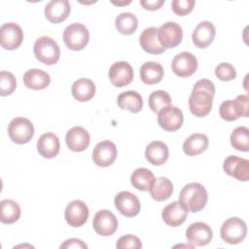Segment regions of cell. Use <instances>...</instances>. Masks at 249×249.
Listing matches in <instances>:
<instances>
[{
  "label": "cell",
  "instance_id": "cell-26",
  "mask_svg": "<svg viewBox=\"0 0 249 249\" xmlns=\"http://www.w3.org/2000/svg\"><path fill=\"white\" fill-rule=\"evenodd\" d=\"M51 82L50 75L38 68L27 70L23 75V83L26 88L31 89H44Z\"/></svg>",
  "mask_w": 249,
  "mask_h": 249
},
{
  "label": "cell",
  "instance_id": "cell-30",
  "mask_svg": "<svg viewBox=\"0 0 249 249\" xmlns=\"http://www.w3.org/2000/svg\"><path fill=\"white\" fill-rule=\"evenodd\" d=\"M117 102L121 109L128 110L131 113H138L143 108L142 96L135 90H127L120 93Z\"/></svg>",
  "mask_w": 249,
  "mask_h": 249
},
{
  "label": "cell",
  "instance_id": "cell-17",
  "mask_svg": "<svg viewBox=\"0 0 249 249\" xmlns=\"http://www.w3.org/2000/svg\"><path fill=\"white\" fill-rule=\"evenodd\" d=\"M109 79L113 86L123 88L129 85L133 79L132 66L126 61H118L109 69Z\"/></svg>",
  "mask_w": 249,
  "mask_h": 249
},
{
  "label": "cell",
  "instance_id": "cell-7",
  "mask_svg": "<svg viewBox=\"0 0 249 249\" xmlns=\"http://www.w3.org/2000/svg\"><path fill=\"white\" fill-rule=\"evenodd\" d=\"M8 135L11 140L17 144H25L31 140L34 135L32 123L23 117L13 119L8 125Z\"/></svg>",
  "mask_w": 249,
  "mask_h": 249
},
{
  "label": "cell",
  "instance_id": "cell-4",
  "mask_svg": "<svg viewBox=\"0 0 249 249\" xmlns=\"http://www.w3.org/2000/svg\"><path fill=\"white\" fill-rule=\"evenodd\" d=\"M249 98L245 94L238 95L234 100H226L220 105L219 114L228 122H232L240 117H248Z\"/></svg>",
  "mask_w": 249,
  "mask_h": 249
},
{
  "label": "cell",
  "instance_id": "cell-40",
  "mask_svg": "<svg viewBox=\"0 0 249 249\" xmlns=\"http://www.w3.org/2000/svg\"><path fill=\"white\" fill-rule=\"evenodd\" d=\"M195 4L196 2L194 0H173L171 2V8L176 15L186 16L193 11Z\"/></svg>",
  "mask_w": 249,
  "mask_h": 249
},
{
  "label": "cell",
  "instance_id": "cell-5",
  "mask_svg": "<svg viewBox=\"0 0 249 249\" xmlns=\"http://www.w3.org/2000/svg\"><path fill=\"white\" fill-rule=\"evenodd\" d=\"M89 40L88 28L79 22L69 24L63 31V41L65 46L73 51L83 50Z\"/></svg>",
  "mask_w": 249,
  "mask_h": 249
},
{
  "label": "cell",
  "instance_id": "cell-11",
  "mask_svg": "<svg viewBox=\"0 0 249 249\" xmlns=\"http://www.w3.org/2000/svg\"><path fill=\"white\" fill-rule=\"evenodd\" d=\"M184 121L182 111L175 106H167L158 113V123L160 126L166 131H175L179 129Z\"/></svg>",
  "mask_w": 249,
  "mask_h": 249
},
{
  "label": "cell",
  "instance_id": "cell-36",
  "mask_svg": "<svg viewBox=\"0 0 249 249\" xmlns=\"http://www.w3.org/2000/svg\"><path fill=\"white\" fill-rule=\"evenodd\" d=\"M171 97L164 90H155L149 96V107L154 113L171 105Z\"/></svg>",
  "mask_w": 249,
  "mask_h": 249
},
{
  "label": "cell",
  "instance_id": "cell-41",
  "mask_svg": "<svg viewBox=\"0 0 249 249\" xmlns=\"http://www.w3.org/2000/svg\"><path fill=\"white\" fill-rule=\"evenodd\" d=\"M60 248H88V245L81 239L69 238L60 245Z\"/></svg>",
  "mask_w": 249,
  "mask_h": 249
},
{
  "label": "cell",
  "instance_id": "cell-20",
  "mask_svg": "<svg viewBox=\"0 0 249 249\" xmlns=\"http://www.w3.org/2000/svg\"><path fill=\"white\" fill-rule=\"evenodd\" d=\"M67 147L73 152L85 151L90 142L89 132L82 126H73L70 128L65 136Z\"/></svg>",
  "mask_w": 249,
  "mask_h": 249
},
{
  "label": "cell",
  "instance_id": "cell-2",
  "mask_svg": "<svg viewBox=\"0 0 249 249\" xmlns=\"http://www.w3.org/2000/svg\"><path fill=\"white\" fill-rule=\"evenodd\" d=\"M208 195L206 189L199 183L187 184L180 192L179 201L190 212H198L207 203Z\"/></svg>",
  "mask_w": 249,
  "mask_h": 249
},
{
  "label": "cell",
  "instance_id": "cell-32",
  "mask_svg": "<svg viewBox=\"0 0 249 249\" xmlns=\"http://www.w3.org/2000/svg\"><path fill=\"white\" fill-rule=\"evenodd\" d=\"M154 180H155V176L153 172L150 169L145 167H140L135 169L130 176V182L132 186L135 189L143 192L149 191Z\"/></svg>",
  "mask_w": 249,
  "mask_h": 249
},
{
  "label": "cell",
  "instance_id": "cell-24",
  "mask_svg": "<svg viewBox=\"0 0 249 249\" xmlns=\"http://www.w3.org/2000/svg\"><path fill=\"white\" fill-rule=\"evenodd\" d=\"M139 43L142 49L151 54H160L165 50L159 42L157 27H148L144 29L140 34Z\"/></svg>",
  "mask_w": 249,
  "mask_h": 249
},
{
  "label": "cell",
  "instance_id": "cell-10",
  "mask_svg": "<svg viewBox=\"0 0 249 249\" xmlns=\"http://www.w3.org/2000/svg\"><path fill=\"white\" fill-rule=\"evenodd\" d=\"M92 227L95 232L102 236H109L115 233L118 229V220L109 210L103 209L95 213L92 221Z\"/></svg>",
  "mask_w": 249,
  "mask_h": 249
},
{
  "label": "cell",
  "instance_id": "cell-28",
  "mask_svg": "<svg viewBox=\"0 0 249 249\" xmlns=\"http://www.w3.org/2000/svg\"><path fill=\"white\" fill-rule=\"evenodd\" d=\"M209 140L205 134L194 133L183 143V151L187 156H196L208 148Z\"/></svg>",
  "mask_w": 249,
  "mask_h": 249
},
{
  "label": "cell",
  "instance_id": "cell-25",
  "mask_svg": "<svg viewBox=\"0 0 249 249\" xmlns=\"http://www.w3.org/2000/svg\"><path fill=\"white\" fill-rule=\"evenodd\" d=\"M167 145L161 141H153L146 147L145 158L153 165H161L168 159Z\"/></svg>",
  "mask_w": 249,
  "mask_h": 249
},
{
  "label": "cell",
  "instance_id": "cell-31",
  "mask_svg": "<svg viewBox=\"0 0 249 249\" xmlns=\"http://www.w3.org/2000/svg\"><path fill=\"white\" fill-rule=\"evenodd\" d=\"M153 199L157 201H163L170 197L173 193L172 182L165 177L155 178L152 186L149 189Z\"/></svg>",
  "mask_w": 249,
  "mask_h": 249
},
{
  "label": "cell",
  "instance_id": "cell-15",
  "mask_svg": "<svg viewBox=\"0 0 249 249\" xmlns=\"http://www.w3.org/2000/svg\"><path fill=\"white\" fill-rule=\"evenodd\" d=\"M224 171L239 180L246 182L249 179V160L236 156H229L223 163Z\"/></svg>",
  "mask_w": 249,
  "mask_h": 249
},
{
  "label": "cell",
  "instance_id": "cell-34",
  "mask_svg": "<svg viewBox=\"0 0 249 249\" xmlns=\"http://www.w3.org/2000/svg\"><path fill=\"white\" fill-rule=\"evenodd\" d=\"M118 31L124 35H130L135 32L138 26L137 18L131 13H121L115 19Z\"/></svg>",
  "mask_w": 249,
  "mask_h": 249
},
{
  "label": "cell",
  "instance_id": "cell-14",
  "mask_svg": "<svg viewBox=\"0 0 249 249\" xmlns=\"http://www.w3.org/2000/svg\"><path fill=\"white\" fill-rule=\"evenodd\" d=\"M64 217L69 226L74 228L81 227L88 221L89 208L82 200H72L65 208Z\"/></svg>",
  "mask_w": 249,
  "mask_h": 249
},
{
  "label": "cell",
  "instance_id": "cell-42",
  "mask_svg": "<svg viewBox=\"0 0 249 249\" xmlns=\"http://www.w3.org/2000/svg\"><path fill=\"white\" fill-rule=\"evenodd\" d=\"M140 4L146 10L155 11L160 9L164 4V0H141Z\"/></svg>",
  "mask_w": 249,
  "mask_h": 249
},
{
  "label": "cell",
  "instance_id": "cell-22",
  "mask_svg": "<svg viewBox=\"0 0 249 249\" xmlns=\"http://www.w3.org/2000/svg\"><path fill=\"white\" fill-rule=\"evenodd\" d=\"M216 34L215 26L208 20L201 21L196 25L192 34L193 43L200 49L207 48L213 41Z\"/></svg>",
  "mask_w": 249,
  "mask_h": 249
},
{
  "label": "cell",
  "instance_id": "cell-19",
  "mask_svg": "<svg viewBox=\"0 0 249 249\" xmlns=\"http://www.w3.org/2000/svg\"><path fill=\"white\" fill-rule=\"evenodd\" d=\"M188 212L187 208L179 200H175L163 208L161 217L167 226L178 227L185 222Z\"/></svg>",
  "mask_w": 249,
  "mask_h": 249
},
{
  "label": "cell",
  "instance_id": "cell-43",
  "mask_svg": "<svg viewBox=\"0 0 249 249\" xmlns=\"http://www.w3.org/2000/svg\"><path fill=\"white\" fill-rule=\"evenodd\" d=\"M112 3L114 4V5H117V6H121V5H127V4H129L130 3V1H126V2H115V1H112Z\"/></svg>",
  "mask_w": 249,
  "mask_h": 249
},
{
  "label": "cell",
  "instance_id": "cell-38",
  "mask_svg": "<svg viewBox=\"0 0 249 249\" xmlns=\"http://www.w3.org/2000/svg\"><path fill=\"white\" fill-rule=\"evenodd\" d=\"M215 75L221 81H231L236 77V71L231 64L223 62L216 66Z\"/></svg>",
  "mask_w": 249,
  "mask_h": 249
},
{
  "label": "cell",
  "instance_id": "cell-35",
  "mask_svg": "<svg viewBox=\"0 0 249 249\" xmlns=\"http://www.w3.org/2000/svg\"><path fill=\"white\" fill-rule=\"evenodd\" d=\"M231 146L241 152H248L249 150V129L246 126H237L231 134Z\"/></svg>",
  "mask_w": 249,
  "mask_h": 249
},
{
  "label": "cell",
  "instance_id": "cell-23",
  "mask_svg": "<svg viewBox=\"0 0 249 249\" xmlns=\"http://www.w3.org/2000/svg\"><path fill=\"white\" fill-rule=\"evenodd\" d=\"M60 143L58 137L53 132L42 134L37 142L38 153L46 159H53L59 153Z\"/></svg>",
  "mask_w": 249,
  "mask_h": 249
},
{
  "label": "cell",
  "instance_id": "cell-18",
  "mask_svg": "<svg viewBox=\"0 0 249 249\" xmlns=\"http://www.w3.org/2000/svg\"><path fill=\"white\" fill-rule=\"evenodd\" d=\"M117 158L116 145L109 141L104 140L97 143L92 151V160L94 163L101 167L111 165Z\"/></svg>",
  "mask_w": 249,
  "mask_h": 249
},
{
  "label": "cell",
  "instance_id": "cell-3",
  "mask_svg": "<svg viewBox=\"0 0 249 249\" xmlns=\"http://www.w3.org/2000/svg\"><path fill=\"white\" fill-rule=\"evenodd\" d=\"M35 57L48 65L55 64L60 56V49L57 43L49 36L38 38L33 47Z\"/></svg>",
  "mask_w": 249,
  "mask_h": 249
},
{
  "label": "cell",
  "instance_id": "cell-37",
  "mask_svg": "<svg viewBox=\"0 0 249 249\" xmlns=\"http://www.w3.org/2000/svg\"><path fill=\"white\" fill-rule=\"evenodd\" d=\"M17 88L15 76L8 71L0 72V95L7 96L14 92Z\"/></svg>",
  "mask_w": 249,
  "mask_h": 249
},
{
  "label": "cell",
  "instance_id": "cell-29",
  "mask_svg": "<svg viewBox=\"0 0 249 249\" xmlns=\"http://www.w3.org/2000/svg\"><path fill=\"white\" fill-rule=\"evenodd\" d=\"M163 67L155 61H147L140 67V78L146 85L158 84L163 78Z\"/></svg>",
  "mask_w": 249,
  "mask_h": 249
},
{
  "label": "cell",
  "instance_id": "cell-8",
  "mask_svg": "<svg viewBox=\"0 0 249 249\" xmlns=\"http://www.w3.org/2000/svg\"><path fill=\"white\" fill-rule=\"evenodd\" d=\"M158 39L164 49L175 48L183 39L182 27L174 21H167L158 28Z\"/></svg>",
  "mask_w": 249,
  "mask_h": 249
},
{
  "label": "cell",
  "instance_id": "cell-12",
  "mask_svg": "<svg viewBox=\"0 0 249 249\" xmlns=\"http://www.w3.org/2000/svg\"><path fill=\"white\" fill-rule=\"evenodd\" d=\"M186 237L193 247L204 246L207 245L213 237L212 229L205 223L196 222L191 224L187 229Z\"/></svg>",
  "mask_w": 249,
  "mask_h": 249
},
{
  "label": "cell",
  "instance_id": "cell-6",
  "mask_svg": "<svg viewBox=\"0 0 249 249\" xmlns=\"http://www.w3.org/2000/svg\"><path fill=\"white\" fill-rule=\"evenodd\" d=\"M246 233V224L238 217H231L226 220L220 230L221 238L229 244L240 243L245 238Z\"/></svg>",
  "mask_w": 249,
  "mask_h": 249
},
{
  "label": "cell",
  "instance_id": "cell-13",
  "mask_svg": "<svg viewBox=\"0 0 249 249\" xmlns=\"http://www.w3.org/2000/svg\"><path fill=\"white\" fill-rule=\"evenodd\" d=\"M171 68L179 77L192 76L197 69V59L190 52H182L173 57Z\"/></svg>",
  "mask_w": 249,
  "mask_h": 249
},
{
  "label": "cell",
  "instance_id": "cell-33",
  "mask_svg": "<svg viewBox=\"0 0 249 249\" xmlns=\"http://www.w3.org/2000/svg\"><path fill=\"white\" fill-rule=\"evenodd\" d=\"M20 217L19 205L12 199H3L0 202V221L4 224H13Z\"/></svg>",
  "mask_w": 249,
  "mask_h": 249
},
{
  "label": "cell",
  "instance_id": "cell-21",
  "mask_svg": "<svg viewBox=\"0 0 249 249\" xmlns=\"http://www.w3.org/2000/svg\"><path fill=\"white\" fill-rule=\"evenodd\" d=\"M71 11L68 0H52L45 6V17L53 23L65 20Z\"/></svg>",
  "mask_w": 249,
  "mask_h": 249
},
{
  "label": "cell",
  "instance_id": "cell-27",
  "mask_svg": "<svg viewBox=\"0 0 249 249\" xmlns=\"http://www.w3.org/2000/svg\"><path fill=\"white\" fill-rule=\"evenodd\" d=\"M71 92L76 100L80 102H86L94 96L95 85L89 79L81 78L73 83L71 87Z\"/></svg>",
  "mask_w": 249,
  "mask_h": 249
},
{
  "label": "cell",
  "instance_id": "cell-9",
  "mask_svg": "<svg viewBox=\"0 0 249 249\" xmlns=\"http://www.w3.org/2000/svg\"><path fill=\"white\" fill-rule=\"evenodd\" d=\"M23 40L21 27L15 22L3 23L0 27V43L6 50L18 49Z\"/></svg>",
  "mask_w": 249,
  "mask_h": 249
},
{
  "label": "cell",
  "instance_id": "cell-1",
  "mask_svg": "<svg viewBox=\"0 0 249 249\" xmlns=\"http://www.w3.org/2000/svg\"><path fill=\"white\" fill-rule=\"evenodd\" d=\"M214 94L215 86L212 81L207 79L198 80L195 84L189 98L191 113L198 118L207 116L212 108Z\"/></svg>",
  "mask_w": 249,
  "mask_h": 249
},
{
  "label": "cell",
  "instance_id": "cell-16",
  "mask_svg": "<svg viewBox=\"0 0 249 249\" xmlns=\"http://www.w3.org/2000/svg\"><path fill=\"white\" fill-rule=\"evenodd\" d=\"M117 210L125 217H134L140 211V201L138 197L126 191L120 192L114 198Z\"/></svg>",
  "mask_w": 249,
  "mask_h": 249
},
{
  "label": "cell",
  "instance_id": "cell-39",
  "mask_svg": "<svg viewBox=\"0 0 249 249\" xmlns=\"http://www.w3.org/2000/svg\"><path fill=\"white\" fill-rule=\"evenodd\" d=\"M116 247L118 249H139L142 247V242L141 240L135 236V235H131V234H126V235H123L121 236L117 243H116Z\"/></svg>",
  "mask_w": 249,
  "mask_h": 249
}]
</instances>
